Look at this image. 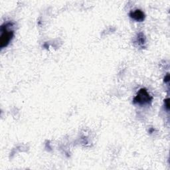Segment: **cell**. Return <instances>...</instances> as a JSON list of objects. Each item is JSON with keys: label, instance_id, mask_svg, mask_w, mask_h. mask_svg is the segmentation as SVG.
Here are the masks:
<instances>
[{"label": "cell", "instance_id": "cell-1", "mask_svg": "<svg viewBox=\"0 0 170 170\" xmlns=\"http://www.w3.org/2000/svg\"><path fill=\"white\" fill-rule=\"evenodd\" d=\"M14 23L12 22L5 23L1 26L0 36V47L4 49L8 46L14 36V30L13 29Z\"/></svg>", "mask_w": 170, "mask_h": 170}, {"label": "cell", "instance_id": "cell-2", "mask_svg": "<svg viewBox=\"0 0 170 170\" xmlns=\"http://www.w3.org/2000/svg\"><path fill=\"white\" fill-rule=\"evenodd\" d=\"M153 100V97L149 95L147 89L145 88H140L138 90L137 95L133 99V103L134 105H138L140 106H144L149 105Z\"/></svg>", "mask_w": 170, "mask_h": 170}, {"label": "cell", "instance_id": "cell-3", "mask_svg": "<svg viewBox=\"0 0 170 170\" xmlns=\"http://www.w3.org/2000/svg\"><path fill=\"white\" fill-rule=\"evenodd\" d=\"M129 16L132 19L139 22L143 21L145 19V14L140 9H135L134 11H131L129 14Z\"/></svg>", "mask_w": 170, "mask_h": 170}, {"label": "cell", "instance_id": "cell-4", "mask_svg": "<svg viewBox=\"0 0 170 170\" xmlns=\"http://www.w3.org/2000/svg\"><path fill=\"white\" fill-rule=\"evenodd\" d=\"M137 42H138L139 45H144L145 43V37H144V35L142 33L138 35V37L137 38Z\"/></svg>", "mask_w": 170, "mask_h": 170}, {"label": "cell", "instance_id": "cell-5", "mask_svg": "<svg viewBox=\"0 0 170 170\" xmlns=\"http://www.w3.org/2000/svg\"><path fill=\"white\" fill-rule=\"evenodd\" d=\"M165 102L166 103V108L167 110H169V99H167V100H166V101H165Z\"/></svg>", "mask_w": 170, "mask_h": 170}, {"label": "cell", "instance_id": "cell-6", "mask_svg": "<svg viewBox=\"0 0 170 170\" xmlns=\"http://www.w3.org/2000/svg\"><path fill=\"white\" fill-rule=\"evenodd\" d=\"M164 80H165V82H169V74H167L166 77H165Z\"/></svg>", "mask_w": 170, "mask_h": 170}]
</instances>
